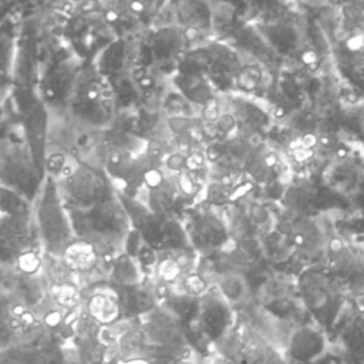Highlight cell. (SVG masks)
Instances as JSON below:
<instances>
[{"label":"cell","mask_w":364,"mask_h":364,"mask_svg":"<svg viewBox=\"0 0 364 364\" xmlns=\"http://www.w3.org/2000/svg\"><path fill=\"white\" fill-rule=\"evenodd\" d=\"M300 294L317 321L331 327L341 314L347 293L326 270H307L300 277Z\"/></svg>","instance_id":"obj_1"},{"label":"cell","mask_w":364,"mask_h":364,"mask_svg":"<svg viewBox=\"0 0 364 364\" xmlns=\"http://www.w3.org/2000/svg\"><path fill=\"white\" fill-rule=\"evenodd\" d=\"M327 273L346 293L364 291V252L334 237L327 243Z\"/></svg>","instance_id":"obj_2"},{"label":"cell","mask_w":364,"mask_h":364,"mask_svg":"<svg viewBox=\"0 0 364 364\" xmlns=\"http://www.w3.org/2000/svg\"><path fill=\"white\" fill-rule=\"evenodd\" d=\"M340 61L353 84L364 90V28L353 30L340 44Z\"/></svg>","instance_id":"obj_3"},{"label":"cell","mask_w":364,"mask_h":364,"mask_svg":"<svg viewBox=\"0 0 364 364\" xmlns=\"http://www.w3.org/2000/svg\"><path fill=\"white\" fill-rule=\"evenodd\" d=\"M88 313L101 324H112L119 316V306L111 296L97 293L88 300Z\"/></svg>","instance_id":"obj_4"},{"label":"cell","mask_w":364,"mask_h":364,"mask_svg":"<svg viewBox=\"0 0 364 364\" xmlns=\"http://www.w3.org/2000/svg\"><path fill=\"white\" fill-rule=\"evenodd\" d=\"M95 250L87 242L68 245L64 250V262L70 269L74 270H88L95 264Z\"/></svg>","instance_id":"obj_5"},{"label":"cell","mask_w":364,"mask_h":364,"mask_svg":"<svg viewBox=\"0 0 364 364\" xmlns=\"http://www.w3.org/2000/svg\"><path fill=\"white\" fill-rule=\"evenodd\" d=\"M53 294H54V299L57 300V303L61 304L63 307L73 309L80 301V293H78L77 287L67 282L57 283L53 287Z\"/></svg>","instance_id":"obj_6"},{"label":"cell","mask_w":364,"mask_h":364,"mask_svg":"<svg viewBox=\"0 0 364 364\" xmlns=\"http://www.w3.org/2000/svg\"><path fill=\"white\" fill-rule=\"evenodd\" d=\"M220 290L229 300H239L245 294V283L239 276L229 274L220 280Z\"/></svg>","instance_id":"obj_7"},{"label":"cell","mask_w":364,"mask_h":364,"mask_svg":"<svg viewBox=\"0 0 364 364\" xmlns=\"http://www.w3.org/2000/svg\"><path fill=\"white\" fill-rule=\"evenodd\" d=\"M181 266L176 262V259H171V257H165L159 262L158 264V277L168 283V282H173L179 273H181Z\"/></svg>","instance_id":"obj_8"},{"label":"cell","mask_w":364,"mask_h":364,"mask_svg":"<svg viewBox=\"0 0 364 364\" xmlns=\"http://www.w3.org/2000/svg\"><path fill=\"white\" fill-rule=\"evenodd\" d=\"M41 266V259L34 252H24L17 257V267L26 273L33 274L36 273Z\"/></svg>","instance_id":"obj_9"},{"label":"cell","mask_w":364,"mask_h":364,"mask_svg":"<svg viewBox=\"0 0 364 364\" xmlns=\"http://www.w3.org/2000/svg\"><path fill=\"white\" fill-rule=\"evenodd\" d=\"M182 286H183V290H186L189 294H202L205 293L206 290V282L202 276L196 274V273H191L188 274L183 282H182Z\"/></svg>","instance_id":"obj_10"},{"label":"cell","mask_w":364,"mask_h":364,"mask_svg":"<svg viewBox=\"0 0 364 364\" xmlns=\"http://www.w3.org/2000/svg\"><path fill=\"white\" fill-rule=\"evenodd\" d=\"M178 188L181 189L182 193L188 195V196H192L195 195L196 192V183H195V179L193 176L191 175V172H185V171H181L179 175H178Z\"/></svg>","instance_id":"obj_11"},{"label":"cell","mask_w":364,"mask_h":364,"mask_svg":"<svg viewBox=\"0 0 364 364\" xmlns=\"http://www.w3.org/2000/svg\"><path fill=\"white\" fill-rule=\"evenodd\" d=\"M166 168L173 172H181L186 166V156L181 152H173L166 158Z\"/></svg>","instance_id":"obj_12"},{"label":"cell","mask_w":364,"mask_h":364,"mask_svg":"<svg viewBox=\"0 0 364 364\" xmlns=\"http://www.w3.org/2000/svg\"><path fill=\"white\" fill-rule=\"evenodd\" d=\"M249 215H250V219L255 222V223H259V225H263L269 220L270 215H269V210L262 206V205H257V203H253L250 206V210H249Z\"/></svg>","instance_id":"obj_13"},{"label":"cell","mask_w":364,"mask_h":364,"mask_svg":"<svg viewBox=\"0 0 364 364\" xmlns=\"http://www.w3.org/2000/svg\"><path fill=\"white\" fill-rule=\"evenodd\" d=\"M205 162V155L200 152H191L186 156V169L189 172H196L203 166Z\"/></svg>","instance_id":"obj_14"},{"label":"cell","mask_w":364,"mask_h":364,"mask_svg":"<svg viewBox=\"0 0 364 364\" xmlns=\"http://www.w3.org/2000/svg\"><path fill=\"white\" fill-rule=\"evenodd\" d=\"M144 181L148 188H158L162 185V173L158 169L151 168L144 173Z\"/></svg>","instance_id":"obj_15"},{"label":"cell","mask_w":364,"mask_h":364,"mask_svg":"<svg viewBox=\"0 0 364 364\" xmlns=\"http://www.w3.org/2000/svg\"><path fill=\"white\" fill-rule=\"evenodd\" d=\"M168 124H169V128H171L175 134H183V132H186V131L191 128L189 119L181 118V117L171 118V119L168 121Z\"/></svg>","instance_id":"obj_16"},{"label":"cell","mask_w":364,"mask_h":364,"mask_svg":"<svg viewBox=\"0 0 364 364\" xmlns=\"http://www.w3.org/2000/svg\"><path fill=\"white\" fill-rule=\"evenodd\" d=\"M216 128L222 132H230L235 128V118L229 114H223L216 121Z\"/></svg>","instance_id":"obj_17"},{"label":"cell","mask_w":364,"mask_h":364,"mask_svg":"<svg viewBox=\"0 0 364 364\" xmlns=\"http://www.w3.org/2000/svg\"><path fill=\"white\" fill-rule=\"evenodd\" d=\"M47 165L53 172H60L63 171V168L65 166V161L64 156L60 154H54L47 159Z\"/></svg>","instance_id":"obj_18"},{"label":"cell","mask_w":364,"mask_h":364,"mask_svg":"<svg viewBox=\"0 0 364 364\" xmlns=\"http://www.w3.org/2000/svg\"><path fill=\"white\" fill-rule=\"evenodd\" d=\"M44 321L48 327H57L58 324H61L63 321V314L58 311V310H51L46 314L44 317Z\"/></svg>","instance_id":"obj_19"},{"label":"cell","mask_w":364,"mask_h":364,"mask_svg":"<svg viewBox=\"0 0 364 364\" xmlns=\"http://www.w3.org/2000/svg\"><path fill=\"white\" fill-rule=\"evenodd\" d=\"M263 164L269 168L274 166L277 164V156L274 154H267L264 158H263Z\"/></svg>","instance_id":"obj_20"},{"label":"cell","mask_w":364,"mask_h":364,"mask_svg":"<svg viewBox=\"0 0 364 364\" xmlns=\"http://www.w3.org/2000/svg\"><path fill=\"white\" fill-rule=\"evenodd\" d=\"M11 313H13V316H14V317H18V318H20V317L26 313V309H24V306H23V304H16V306H13Z\"/></svg>","instance_id":"obj_21"},{"label":"cell","mask_w":364,"mask_h":364,"mask_svg":"<svg viewBox=\"0 0 364 364\" xmlns=\"http://www.w3.org/2000/svg\"><path fill=\"white\" fill-rule=\"evenodd\" d=\"M124 364H148V363L139 358V360H129V361H127V363H124Z\"/></svg>","instance_id":"obj_22"}]
</instances>
